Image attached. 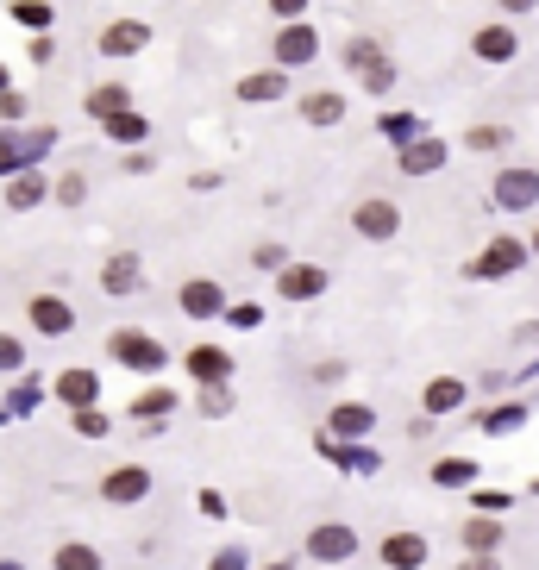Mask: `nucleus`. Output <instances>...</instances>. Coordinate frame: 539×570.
I'll list each match as a JSON object with an SVG mask.
<instances>
[{
    "instance_id": "obj_1",
    "label": "nucleus",
    "mask_w": 539,
    "mask_h": 570,
    "mask_svg": "<svg viewBox=\"0 0 539 570\" xmlns=\"http://www.w3.org/2000/svg\"><path fill=\"white\" fill-rule=\"evenodd\" d=\"M533 264V245L521 232H489L477 257H464V282H514Z\"/></svg>"
},
{
    "instance_id": "obj_2",
    "label": "nucleus",
    "mask_w": 539,
    "mask_h": 570,
    "mask_svg": "<svg viewBox=\"0 0 539 570\" xmlns=\"http://www.w3.org/2000/svg\"><path fill=\"white\" fill-rule=\"evenodd\" d=\"M107 358L120 370H138V376H163L170 370V345H163L151 326H113L107 332Z\"/></svg>"
},
{
    "instance_id": "obj_3",
    "label": "nucleus",
    "mask_w": 539,
    "mask_h": 570,
    "mask_svg": "<svg viewBox=\"0 0 539 570\" xmlns=\"http://www.w3.org/2000/svg\"><path fill=\"white\" fill-rule=\"evenodd\" d=\"M345 69H351V82H358L364 94H377V101H383V94H395V82H402V76H395V57L370 32L345 38Z\"/></svg>"
},
{
    "instance_id": "obj_4",
    "label": "nucleus",
    "mask_w": 539,
    "mask_h": 570,
    "mask_svg": "<svg viewBox=\"0 0 539 570\" xmlns=\"http://www.w3.org/2000/svg\"><path fill=\"white\" fill-rule=\"evenodd\" d=\"M489 201L502 213H533L539 207V170L533 163H502V170L489 176Z\"/></svg>"
},
{
    "instance_id": "obj_5",
    "label": "nucleus",
    "mask_w": 539,
    "mask_h": 570,
    "mask_svg": "<svg viewBox=\"0 0 539 570\" xmlns=\"http://www.w3.org/2000/svg\"><path fill=\"white\" fill-rule=\"evenodd\" d=\"M270 63L276 69H308V63H320V32L308 26V19H295V26H276L270 32Z\"/></svg>"
},
{
    "instance_id": "obj_6",
    "label": "nucleus",
    "mask_w": 539,
    "mask_h": 570,
    "mask_svg": "<svg viewBox=\"0 0 539 570\" xmlns=\"http://www.w3.org/2000/svg\"><path fill=\"white\" fill-rule=\"evenodd\" d=\"M176 307H182V320H195V326H207V320H226L232 314V301H226V282H214V276H189L176 289Z\"/></svg>"
},
{
    "instance_id": "obj_7",
    "label": "nucleus",
    "mask_w": 539,
    "mask_h": 570,
    "mask_svg": "<svg viewBox=\"0 0 539 570\" xmlns=\"http://www.w3.org/2000/svg\"><path fill=\"white\" fill-rule=\"evenodd\" d=\"M232 351L226 345H214V339H201V345H189L182 351V376L189 383H201V389H232Z\"/></svg>"
},
{
    "instance_id": "obj_8",
    "label": "nucleus",
    "mask_w": 539,
    "mask_h": 570,
    "mask_svg": "<svg viewBox=\"0 0 539 570\" xmlns=\"http://www.w3.org/2000/svg\"><path fill=\"white\" fill-rule=\"evenodd\" d=\"M351 232H358L364 245H389L395 232H402V207H395L389 195H364L358 207H351Z\"/></svg>"
},
{
    "instance_id": "obj_9",
    "label": "nucleus",
    "mask_w": 539,
    "mask_h": 570,
    "mask_svg": "<svg viewBox=\"0 0 539 570\" xmlns=\"http://www.w3.org/2000/svg\"><path fill=\"white\" fill-rule=\"evenodd\" d=\"M276 289V301H289V307H308V301H320L326 289H333V276H326V264H308V257H295V264L270 282Z\"/></svg>"
},
{
    "instance_id": "obj_10",
    "label": "nucleus",
    "mask_w": 539,
    "mask_h": 570,
    "mask_svg": "<svg viewBox=\"0 0 539 570\" xmlns=\"http://www.w3.org/2000/svg\"><path fill=\"white\" fill-rule=\"evenodd\" d=\"M26 326L38 332V339H69V332H76V301L57 295V289H44V295L26 301Z\"/></svg>"
},
{
    "instance_id": "obj_11",
    "label": "nucleus",
    "mask_w": 539,
    "mask_h": 570,
    "mask_svg": "<svg viewBox=\"0 0 539 570\" xmlns=\"http://www.w3.org/2000/svg\"><path fill=\"white\" fill-rule=\"evenodd\" d=\"M471 57L489 63V69L514 63V57H521V26H514V19H489V26H477L471 32Z\"/></svg>"
},
{
    "instance_id": "obj_12",
    "label": "nucleus",
    "mask_w": 539,
    "mask_h": 570,
    "mask_svg": "<svg viewBox=\"0 0 539 570\" xmlns=\"http://www.w3.org/2000/svg\"><path fill=\"white\" fill-rule=\"evenodd\" d=\"M101 295H113V301H132V295H145V257L138 251H113V257H101Z\"/></svg>"
},
{
    "instance_id": "obj_13",
    "label": "nucleus",
    "mask_w": 539,
    "mask_h": 570,
    "mask_svg": "<svg viewBox=\"0 0 539 570\" xmlns=\"http://www.w3.org/2000/svg\"><path fill=\"white\" fill-rule=\"evenodd\" d=\"M51 395L63 401L69 414H88V408H101V376L88 370V364H69V370L51 376Z\"/></svg>"
},
{
    "instance_id": "obj_14",
    "label": "nucleus",
    "mask_w": 539,
    "mask_h": 570,
    "mask_svg": "<svg viewBox=\"0 0 539 570\" xmlns=\"http://www.w3.org/2000/svg\"><path fill=\"white\" fill-rule=\"evenodd\" d=\"M151 495V470L145 464H113V470H101V502L107 508H138Z\"/></svg>"
},
{
    "instance_id": "obj_15",
    "label": "nucleus",
    "mask_w": 539,
    "mask_h": 570,
    "mask_svg": "<svg viewBox=\"0 0 539 570\" xmlns=\"http://www.w3.org/2000/svg\"><path fill=\"white\" fill-rule=\"evenodd\" d=\"M95 51H101L107 63H126V57H138V51H151V26H145V19H107L101 38H95Z\"/></svg>"
},
{
    "instance_id": "obj_16",
    "label": "nucleus",
    "mask_w": 539,
    "mask_h": 570,
    "mask_svg": "<svg viewBox=\"0 0 539 570\" xmlns=\"http://www.w3.org/2000/svg\"><path fill=\"white\" fill-rule=\"evenodd\" d=\"M232 94H239L245 107H276V101H289V69H245L239 82H232Z\"/></svg>"
},
{
    "instance_id": "obj_17",
    "label": "nucleus",
    "mask_w": 539,
    "mask_h": 570,
    "mask_svg": "<svg viewBox=\"0 0 539 570\" xmlns=\"http://www.w3.org/2000/svg\"><path fill=\"white\" fill-rule=\"evenodd\" d=\"M370 433H377V408L370 401H339L326 414V439H339V445H364Z\"/></svg>"
},
{
    "instance_id": "obj_18",
    "label": "nucleus",
    "mask_w": 539,
    "mask_h": 570,
    "mask_svg": "<svg viewBox=\"0 0 539 570\" xmlns=\"http://www.w3.org/2000/svg\"><path fill=\"white\" fill-rule=\"evenodd\" d=\"M176 408H182V395H176L170 383H151V389H138V395H132V408H126V414L145 426V433H163V420H170Z\"/></svg>"
},
{
    "instance_id": "obj_19",
    "label": "nucleus",
    "mask_w": 539,
    "mask_h": 570,
    "mask_svg": "<svg viewBox=\"0 0 539 570\" xmlns=\"http://www.w3.org/2000/svg\"><path fill=\"white\" fill-rule=\"evenodd\" d=\"M51 195H57V176H44V170H19V176H7V188H0V201H7L13 213H32Z\"/></svg>"
},
{
    "instance_id": "obj_20",
    "label": "nucleus",
    "mask_w": 539,
    "mask_h": 570,
    "mask_svg": "<svg viewBox=\"0 0 539 570\" xmlns=\"http://www.w3.org/2000/svg\"><path fill=\"white\" fill-rule=\"evenodd\" d=\"M351 552H358V533H351L345 520H320V527L308 533V558L314 564H345Z\"/></svg>"
},
{
    "instance_id": "obj_21",
    "label": "nucleus",
    "mask_w": 539,
    "mask_h": 570,
    "mask_svg": "<svg viewBox=\"0 0 539 570\" xmlns=\"http://www.w3.org/2000/svg\"><path fill=\"white\" fill-rule=\"evenodd\" d=\"M458 408H471V383H464V376H433V383L420 389V414L427 420H445Z\"/></svg>"
},
{
    "instance_id": "obj_22",
    "label": "nucleus",
    "mask_w": 539,
    "mask_h": 570,
    "mask_svg": "<svg viewBox=\"0 0 539 570\" xmlns=\"http://www.w3.org/2000/svg\"><path fill=\"white\" fill-rule=\"evenodd\" d=\"M295 113H301L314 132H339V126H345V94H339V88H308V94L295 101Z\"/></svg>"
},
{
    "instance_id": "obj_23",
    "label": "nucleus",
    "mask_w": 539,
    "mask_h": 570,
    "mask_svg": "<svg viewBox=\"0 0 539 570\" xmlns=\"http://www.w3.org/2000/svg\"><path fill=\"white\" fill-rule=\"evenodd\" d=\"M445 157H452V145H445V138H433V132L395 151V163H402V176H439V170H445Z\"/></svg>"
},
{
    "instance_id": "obj_24",
    "label": "nucleus",
    "mask_w": 539,
    "mask_h": 570,
    "mask_svg": "<svg viewBox=\"0 0 539 570\" xmlns=\"http://www.w3.org/2000/svg\"><path fill=\"white\" fill-rule=\"evenodd\" d=\"M82 107H88V120H95V126L120 120V113H132V82H95Z\"/></svg>"
},
{
    "instance_id": "obj_25",
    "label": "nucleus",
    "mask_w": 539,
    "mask_h": 570,
    "mask_svg": "<svg viewBox=\"0 0 539 570\" xmlns=\"http://www.w3.org/2000/svg\"><path fill=\"white\" fill-rule=\"evenodd\" d=\"M377 558L389 570H427V533H389L377 545Z\"/></svg>"
},
{
    "instance_id": "obj_26",
    "label": "nucleus",
    "mask_w": 539,
    "mask_h": 570,
    "mask_svg": "<svg viewBox=\"0 0 539 570\" xmlns=\"http://www.w3.org/2000/svg\"><path fill=\"white\" fill-rule=\"evenodd\" d=\"M101 138H107L113 151H145V145H151V120L132 107V113H120V120H107V126H101Z\"/></svg>"
},
{
    "instance_id": "obj_27",
    "label": "nucleus",
    "mask_w": 539,
    "mask_h": 570,
    "mask_svg": "<svg viewBox=\"0 0 539 570\" xmlns=\"http://www.w3.org/2000/svg\"><path fill=\"white\" fill-rule=\"evenodd\" d=\"M464 552H471V558H496L502 552V520L496 514H477V520H464Z\"/></svg>"
},
{
    "instance_id": "obj_28",
    "label": "nucleus",
    "mask_w": 539,
    "mask_h": 570,
    "mask_svg": "<svg viewBox=\"0 0 539 570\" xmlns=\"http://www.w3.org/2000/svg\"><path fill=\"white\" fill-rule=\"evenodd\" d=\"M508 145H514V126H502V120H483V126L464 132V151L471 157H502Z\"/></svg>"
},
{
    "instance_id": "obj_29",
    "label": "nucleus",
    "mask_w": 539,
    "mask_h": 570,
    "mask_svg": "<svg viewBox=\"0 0 539 570\" xmlns=\"http://www.w3.org/2000/svg\"><path fill=\"white\" fill-rule=\"evenodd\" d=\"M433 483L439 489H477L483 483V464L477 458H439L433 464Z\"/></svg>"
},
{
    "instance_id": "obj_30",
    "label": "nucleus",
    "mask_w": 539,
    "mask_h": 570,
    "mask_svg": "<svg viewBox=\"0 0 539 570\" xmlns=\"http://www.w3.org/2000/svg\"><path fill=\"white\" fill-rule=\"evenodd\" d=\"M377 132L389 138L395 151H402V145H414V138H427V120H420V113H383Z\"/></svg>"
},
{
    "instance_id": "obj_31",
    "label": "nucleus",
    "mask_w": 539,
    "mask_h": 570,
    "mask_svg": "<svg viewBox=\"0 0 539 570\" xmlns=\"http://www.w3.org/2000/svg\"><path fill=\"white\" fill-rule=\"evenodd\" d=\"M51 570H101V552L88 539H63L51 552Z\"/></svg>"
},
{
    "instance_id": "obj_32",
    "label": "nucleus",
    "mask_w": 539,
    "mask_h": 570,
    "mask_svg": "<svg viewBox=\"0 0 539 570\" xmlns=\"http://www.w3.org/2000/svg\"><path fill=\"white\" fill-rule=\"evenodd\" d=\"M7 13H13V26H26V32H38V38L51 32V19H57L51 0H7Z\"/></svg>"
},
{
    "instance_id": "obj_33",
    "label": "nucleus",
    "mask_w": 539,
    "mask_h": 570,
    "mask_svg": "<svg viewBox=\"0 0 539 570\" xmlns=\"http://www.w3.org/2000/svg\"><path fill=\"white\" fill-rule=\"evenodd\" d=\"M527 401H508V408H496V414H489L483 420V433H496V439H508V433H521V426H527Z\"/></svg>"
},
{
    "instance_id": "obj_34",
    "label": "nucleus",
    "mask_w": 539,
    "mask_h": 570,
    "mask_svg": "<svg viewBox=\"0 0 539 570\" xmlns=\"http://www.w3.org/2000/svg\"><path fill=\"white\" fill-rule=\"evenodd\" d=\"M251 264H257V270H270V282H276V276H283V270L295 264V257H289L283 245H276V239H264V245H251Z\"/></svg>"
},
{
    "instance_id": "obj_35",
    "label": "nucleus",
    "mask_w": 539,
    "mask_h": 570,
    "mask_svg": "<svg viewBox=\"0 0 539 570\" xmlns=\"http://www.w3.org/2000/svg\"><path fill=\"white\" fill-rule=\"evenodd\" d=\"M26 358H32L26 339H19V332H0V376H19V370H26Z\"/></svg>"
},
{
    "instance_id": "obj_36",
    "label": "nucleus",
    "mask_w": 539,
    "mask_h": 570,
    "mask_svg": "<svg viewBox=\"0 0 539 570\" xmlns=\"http://www.w3.org/2000/svg\"><path fill=\"white\" fill-rule=\"evenodd\" d=\"M69 433H76V439H107L113 420H107L101 408H88V414H69Z\"/></svg>"
},
{
    "instance_id": "obj_37",
    "label": "nucleus",
    "mask_w": 539,
    "mask_h": 570,
    "mask_svg": "<svg viewBox=\"0 0 539 570\" xmlns=\"http://www.w3.org/2000/svg\"><path fill=\"white\" fill-rule=\"evenodd\" d=\"M57 207H82L88 201V176L82 170H69V176H57V195H51Z\"/></svg>"
},
{
    "instance_id": "obj_38",
    "label": "nucleus",
    "mask_w": 539,
    "mask_h": 570,
    "mask_svg": "<svg viewBox=\"0 0 539 570\" xmlns=\"http://www.w3.org/2000/svg\"><path fill=\"white\" fill-rule=\"evenodd\" d=\"M26 113H32L26 88H7V94H0V126H19V120H26Z\"/></svg>"
},
{
    "instance_id": "obj_39",
    "label": "nucleus",
    "mask_w": 539,
    "mask_h": 570,
    "mask_svg": "<svg viewBox=\"0 0 539 570\" xmlns=\"http://www.w3.org/2000/svg\"><path fill=\"white\" fill-rule=\"evenodd\" d=\"M308 7L314 0H270V19L276 26H295V19H308Z\"/></svg>"
},
{
    "instance_id": "obj_40",
    "label": "nucleus",
    "mask_w": 539,
    "mask_h": 570,
    "mask_svg": "<svg viewBox=\"0 0 539 570\" xmlns=\"http://www.w3.org/2000/svg\"><path fill=\"white\" fill-rule=\"evenodd\" d=\"M345 376H351V364H345V358H326V364H314V383H326V389H333V383H345Z\"/></svg>"
},
{
    "instance_id": "obj_41",
    "label": "nucleus",
    "mask_w": 539,
    "mask_h": 570,
    "mask_svg": "<svg viewBox=\"0 0 539 570\" xmlns=\"http://www.w3.org/2000/svg\"><path fill=\"white\" fill-rule=\"evenodd\" d=\"M201 414H232V389H201Z\"/></svg>"
},
{
    "instance_id": "obj_42",
    "label": "nucleus",
    "mask_w": 539,
    "mask_h": 570,
    "mask_svg": "<svg viewBox=\"0 0 539 570\" xmlns=\"http://www.w3.org/2000/svg\"><path fill=\"white\" fill-rule=\"evenodd\" d=\"M189 188H195V195H214V188H220V170H195Z\"/></svg>"
},
{
    "instance_id": "obj_43",
    "label": "nucleus",
    "mask_w": 539,
    "mask_h": 570,
    "mask_svg": "<svg viewBox=\"0 0 539 570\" xmlns=\"http://www.w3.org/2000/svg\"><path fill=\"white\" fill-rule=\"evenodd\" d=\"M7 408H13V414H26V408H38V389H13V395H7Z\"/></svg>"
},
{
    "instance_id": "obj_44",
    "label": "nucleus",
    "mask_w": 539,
    "mask_h": 570,
    "mask_svg": "<svg viewBox=\"0 0 539 570\" xmlns=\"http://www.w3.org/2000/svg\"><path fill=\"white\" fill-rule=\"evenodd\" d=\"M477 508H483V514H502V508H508V495H496V489H483V495H477Z\"/></svg>"
},
{
    "instance_id": "obj_45",
    "label": "nucleus",
    "mask_w": 539,
    "mask_h": 570,
    "mask_svg": "<svg viewBox=\"0 0 539 570\" xmlns=\"http://www.w3.org/2000/svg\"><path fill=\"white\" fill-rule=\"evenodd\" d=\"M539 7V0H502V19H527Z\"/></svg>"
},
{
    "instance_id": "obj_46",
    "label": "nucleus",
    "mask_w": 539,
    "mask_h": 570,
    "mask_svg": "<svg viewBox=\"0 0 539 570\" xmlns=\"http://www.w3.org/2000/svg\"><path fill=\"white\" fill-rule=\"evenodd\" d=\"M207 570H245V558H239V552H220V558L207 564Z\"/></svg>"
},
{
    "instance_id": "obj_47",
    "label": "nucleus",
    "mask_w": 539,
    "mask_h": 570,
    "mask_svg": "<svg viewBox=\"0 0 539 570\" xmlns=\"http://www.w3.org/2000/svg\"><path fill=\"white\" fill-rule=\"evenodd\" d=\"M458 570H502V564H496V558H471V552H464V564H458Z\"/></svg>"
},
{
    "instance_id": "obj_48",
    "label": "nucleus",
    "mask_w": 539,
    "mask_h": 570,
    "mask_svg": "<svg viewBox=\"0 0 539 570\" xmlns=\"http://www.w3.org/2000/svg\"><path fill=\"white\" fill-rule=\"evenodd\" d=\"M7 88H13V69H7V63H0V94H7Z\"/></svg>"
},
{
    "instance_id": "obj_49",
    "label": "nucleus",
    "mask_w": 539,
    "mask_h": 570,
    "mask_svg": "<svg viewBox=\"0 0 539 570\" xmlns=\"http://www.w3.org/2000/svg\"><path fill=\"white\" fill-rule=\"evenodd\" d=\"M264 570H295V564H289V558H276V564H264Z\"/></svg>"
},
{
    "instance_id": "obj_50",
    "label": "nucleus",
    "mask_w": 539,
    "mask_h": 570,
    "mask_svg": "<svg viewBox=\"0 0 539 570\" xmlns=\"http://www.w3.org/2000/svg\"><path fill=\"white\" fill-rule=\"evenodd\" d=\"M527 245H533V257H539V226H533V232H527Z\"/></svg>"
},
{
    "instance_id": "obj_51",
    "label": "nucleus",
    "mask_w": 539,
    "mask_h": 570,
    "mask_svg": "<svg viewBox=\"0 0 539 570\" xmlns=\"http://www.w3.org/2000/svg\"><path fill=\"white\" fill-rule=\"evenodd\" d=\"M0 570H26V564H0Z\"/></svg>"
},
{
    "instance_id": "obj_52",
    "label": "nucleus",
    "mask_w": 539,
    "mask_h": 570,
    "mask_svg": "<svg viewBox=\"0 0 539 570\" xmlns=\"http://www.w3.org/2000/svg\"><path fill=\"white\" fill-rule=\"evenodd\" d=\"M527 489H533V495H539V477H533V483H527Z\"/></svg>"
}]
</instances>
